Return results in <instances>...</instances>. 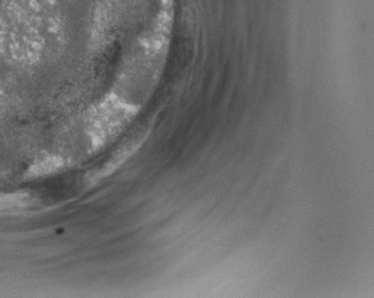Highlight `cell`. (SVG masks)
<instances>
[{
	"label": "cell",
	"instance_id": "cell-1",
	"mask_svg": "<svg viewBox=\"0 0 374 298\" xmlns=\"http://www.w3.org/2000/svg\"><path fill=\"white\" fill-rule=\"evenodd\" d=\"M126 159H127V155H123V156H121V155H117V161H121L122 162V161H123V160H126ZM114 163H115V161H110L109 163L106 166V169H110V170L113 172V170L115 169V166H114Z\"/></svg>",
	"mask_w": 374,
	"mask_h": 298
}]
</instances>
